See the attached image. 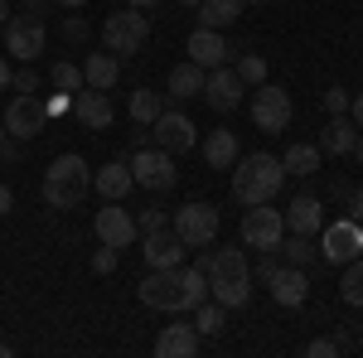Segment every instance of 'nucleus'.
<instances>
[{
	"label": "nucleus",
	"mask_w": 363,
	"mask_h": 358,
	"mask_svg": "<svg viewBox=\"0 0 363 358\" xmlns=\"http://www.w3.org/2000/svg\"><path fill=\"white\" fill-rule=\"evenodd\" d=\"M267 291H272V301L277 305H286V310H296V305H306V296H310V276H306V267H277V272L267 276Z\"/></svg>",
	"instance_id": "dca6fc26"
},
{
	"label": "nucleus",
	"mask_w": 363,
	"mask_h": 358,
	"mask_svg": "<svg viewBox=\"0 0 363 358\" xmlns=\"http://www.w3.org/2000/svg\"><path fill=\"white\" fill-rule=\"evenodd\" d=\"M92 189L102 194V198H126V194L136 189V179H131V165L126 160H107L102 169H92Z\"/></svg>",
	"instance_id": "412c9836"
},
{
	"label": "nucleus",
	"mask_w": 363,
	"mask_h": 358,
	"mask_svg": "<svg viewBox=\"0 0 363 358\" xmlns=\"http://www.w3.org/2000/svg\"><path fill=\"white\" fill-rule=\"evenodd\" d=\"M58 5H68V10H78V5H87V0H58Z\"/></svg>",
	"instance_id": "3c124183"
},
{
	"label": "nucleus",
	"mask_w": 363,
	"mask_h": 358,
	"mask_svg": "<svg viewBox=\"0 0 363 358\" xmlns=\"http://www.w3.org/2000/svg\"><path fill=\"white\" fill-rule=\"evenodd\" d=\"M63 39H68V44H87V39H92V25H87L83 15H68V20H63Z\"/></svg>",
	"instance_id": "c9c22d12"
},
{
	"label": "nucleus",
	"mask_w": 363,
	"mask_h": 358,
	"mask_svg": "<svg viewBox=\"0 0 363 358\" xmlns=\"http://www.w3.org/2000/svg\"><path fill=\"white\" fill-rule=\"evenodd\" d=\"M116 262H121V247H107V242H102V247L92 252V272H97V276H112Z\"/></svg>",
	"instance_id": "f704fd0d"
},
{
	"label": "nucleus",
	"mask_w": 363,
	"mask_h": 358,
	"mask_svg": "<svg viewBox=\"0 0 363 358\" xmlns=\"http://www.w3.org/2000/svg\"><path fill=\"white\" fill-rule=\"evenodd\" d=\"M145 39H150V20H145V10H136V5H121V10H112V15L102 20V44H107V54H116V58L140 54Z\"/></svg>",
	"instance_id": "39448f33"
},
{
	"label": "nucleus",
	"mask_w": 363,
	"mask_h": 358,
	"mask_svg": "<svg viewBox=\"0 0 363 358\" xmlns=\"http://www.w3.org/2000/svg\"><path fill=\"white\" fill-rule=\"evenodd\" d=\"M223 325H228V310L218 301L208 305H194V330H199V339H208V334H223Z\"/></svg>",
	"instance_id": "7c9ffc66"
},
{
	"label": "nucleus",
	"mask_w": 363,
	"mask_h": 358,
	"mask_svg": "<svg viewBox=\"0 0 363 358\" xmlns=\"http://www.w3.org/2000/svg\"><path fill=\"white\" fill-rule=\"evenodd\" d=\"M238 155H242V145H238V131H233V126H218V131L203 136V160L213 169H233Z\"/></svg>",
	"instance_id": "5701e85b"
},
{
	"label": "nucleus",
	"mask_w": 363,
	"mask_h": 358,
	"mask_svg": "<svg viewBox=\"0 0 363 358\" xmlns=\"http://www.w3.org/2000/svg\"><path fill=\"white\" fill-rule=\"evenodd\" d=\"M44 39H49V34H44V20L29 15V10L5 20V54H15L20 63H34V58L44 54Z\"/></svg>",
	"instance_id": "9b49d317"
},
{
	"label": "nucleus",
	"mask_w": 363,
	"mask_h": 358,
	"mask_svg": "<svg viewBox=\"0 0 363 358\" xmlns=\"http://www.w3.org/2000/svg\"><path fill=\"white\" fill-rule=\"evenodd\" d=\"M247 5H272V0H247Z\"/></svg>",
	"instance_id": "5fc2aeb1"
},
{
	"label": "nucleus",
	"mask_w": 363,
	"mask_h": 358,
	"mask_svg": "<svg viewBox=\"0 0 363 358\" xmlns=\"http://www.w3.org/2000/svg\"><path fill=\"white\" fill-rule=\"evenodd\" d=\"M349 155H354V160L363 165V131H359V140H354V150H349Z\"/></svg>",
	"instance_id": "de8ad7c7"
},
{
	"label": "nucleus",
	"mask_w": 363,
	"mask_h": 358,
	"mask_svg": "<svg viewBox=\"0 0 363 358\" xmlns=\"http://www.w3.org/2000/svg\"><path fill=\"white\" fill-rule=\"evenodd\" d=\"M325 111L330 116H349V87H325Z\"/></svg>",
	"instance_id": "e433bc0d"
},
{
	"label": "nucleus",
	"mask_w": 363,
	"mask_h": 358,
	"mask_svg": "<svg viewBox=\"0 0 363 358\" xmlns=\"http://www.w3.org/2000/svg\"><path fill=\"white\" fill-rule=\"evenodd\" d=\"M354 140H359V126H354L349 116H330L325 131H320V150H325V155H349Z\"/></svg>",
	"instance_id": "a878e982"
},
{
	"label": "nucleus",
	"mask_w": 363,
	"mask_h": 358,
	"mask_svg": "<svg viewBox=\"0 0 363 358\" xmlns=\"http://www.w3.org/2000/svg\"><path fill=\"white\" fill-rule=\"evenodd\" d=\"M44 5H49V0H25V10H29V15H39Z\"/></svg>",
	"instance_id": "09e8293b"
},
{
	"label": "nucleus",
	"mask_w": 363,
	"mask_h": 358,
	"mask_svg": "<svg viewBox=\"0 0 363 358\" xmlns=\"http://www.w3.org/2000/svg\"><path fill=\"white\" fill-rule=\"evenodd\" d=\"M233 73H238V78H242L247 87L267 83V58H262V54H242V58H238V68H233Z\"/></svg>",
	"instance_id": "72a5a7b5"
},
{
	"label": "nucleus",
	"mask_w": 363,
	"mask_h": 358,
	"mask_svg": "<svg viewBox=\"0 0 363 358\" xmlns=\"http://www.w3.org/2000/svg\"><path fill=\"white\" fill-rule=\"evenodd\" d=\"M131 165V179H136V189H150V194H165L174 189V179H179V169H174V155L160 150V145H140L136 155L126 160Z\"/></svg>",
	"instance_id": "423d86ee"
},
{
	"label": "nucleus",
	"mask_w": 363,
	"mask_h": 358,
	"mask_svg": "<svg viewBox=\"0 0 363 358\" xmlns=\"http://www.w3.org/2000/svg\"><path fill=\"white\" fill-rule=\"evenodd\" d=\"M194 267L208 272V296L223 310H242L252 301V267H247V257H242V247L203 252V257H194Z\"/></svg>",
	"instance_id": "f257e3e1"
},
{
	"label": "nucleus",
	"mask_w": 363,
	"mask_h": 358,
	"mask_svg": "<svg viewBox=\"0 0 363 358\" xmlns=\"http://www.w3.org/2000/svg\"><path fill=\"white\" fill-rule=\"evenodd\" d=\"M320 257H325L330 267H344V262L363 257V223H354V218L325 223V228H320Z\"/></svg>",
	"instance_id": "1a4fd4ad"
},
{
	"label": "nucleus",
	"mask_w": 363,
	"mask_h": 358,
	"mask_svg": "<svg viewBox=\"0 0 363 358\" xmlns=\"http://www.w3.org/2000/svg\"><path fill=\"white\" fill-rule=\"evenodd\" d=\"M291 92L277 83H257L252 87V121H257V131H267V136H277L291 126Z\"/></svg>",
	"instance_id": "6e6552de"
},
{
	"label": "nucleus",
	"mask_w": 363,
	"mask_h": 358,
	"mask_svg": "<svg viewBox=\"0 0 363 358\" xmlns=\"http://www.w3.org/2000/svg\"><path fill=\"white\" fill-rule=\"evenodd\" d=\"M349 121H354V126H359V131H363V92H359V97H354V102H349Z\"/></svg>",
	"instance_id": "37998d69"
},
{
	"label": "nucleus",
	"mask_w": 363,
	"mask_h": 358,
	"mask_svg": "<svg viewBox=\"0 0 363 358\" xmlns=\"http://www.w3.org/2000/svg\"><path fill=\"white\" fill-rule=\"evenodd\" d=\"M136 228L140 233H160V228H169V213L165 208H145V213L136 218Z\"/></svg>",
	"instance_id": "58836bf2"
},
{
	"label": "nucleus",
	"mask_w": 363,
	"mask_h": 358,
	"mask_svg": "<svg viewBox=\"0 0 363 358\" xmlns=\"http://www.w3.org/2000/svg\"><path fill=\"white\" fill-rule=\"evenodd\" d=\"M92 228H97V237H102L107 247H131V242H136V233H140L136 218H131L116 198H107V208H97V223H92Z\"/></svg>",
	"instance_id": "4468645a"
},
{
	"label": "nucleus",
	"mask_w": 363,
	"mask_h": 358,
	"mask_svg": "<svg viewBox=\"0 0 363 358\" xmlns=\"http://www.w3.org/2000/svg\"><path fill=\"white\" fill-rule=\"evenodd\" d=\"M277 252L286 257V262H291V267H306L315 247H310V237H306V233H291V237H281V247H277Z\"/></svg>",
	"instance_id": "473e14b6"
},
{
	"label": "nucleus",
	"mask_w": 363,
	"mask_h": 358,
	"mask_svg": "<svg viewBox=\"0 0 363 358\" xmlns=\"http://www.w3.org/2000/svg\"><path fill=\"white\" fill-rule=\"evenodd\" d=\"M126 111H131V121H136V126H155V116L165 111V102H160V92H155V87H136Z\"/></svg>",
	"instance_id": "c85d7f7f"
},
{
	"label": "nucleus",
	"mask_w": 363,
	"mask_h": 358,
	"mask_svg": "<svg viewBox=\"0 0 363 358\" xmlns=\"http://www.w3.org/2000/svg\"><path fill=\"white\" fill-rule=\"evenodd\" d=\"M44 126H49V111H44V102L34 92L10 97V107H5V131H10V140H34Z\"/></svg>",
	"instance_id": "f8f14e48"
},
{
	"label": "nucleus",
	"mask_w": 363,
	"mask_h": 358,
	"mask_svg": "<svg viewBox=\"0 0 363 358\" xmlns=\"http://www.w3.org/2000/svg\"><path fill=\"white\" fill-rule=\"evenodd\" d=\"M140 305H150V310H169V315H179V310H194V296H189V276L184 267H150V276L136 286Z\"/></svg>",
	"instance_id": "20e7f679"
},
{
	"label": "nucleus",
	"mask_w": 363,
	"mask_h": 358,
	"mask_svg": "<svg viewBox=\"0 0 363 358\" xmlns=\"http://www.w3.org/2000/svg\"><path fill=\"white\" fill-rule=\"evenodd\" d=\"M10 208H15V194H10V184H0V218H5Z\"/></svg>",
	"instance_id": "c03bdc74"
},
{
	"label": "nucleus",
	"mask_w": 363,
	"mask_h": 358,
	"mask_svg": "<svg viewBox=\"0 0 363 358\" xmlns=\"http://www.w3.org/2000/svg\"><path fill=\"white\" fill-rule=\"evenodd\" d=\"M286 184V165L277 155H238L233 165V198L252 208V203H272Z\"/></svg>",
	"instance_id": "f03ea898"
},
{
	"label": "nucleus",
	"mask_w": 363,
	"mask_h": 358,
	"mask_svg": "<svg viewBox=\"0 0 363 358\" xmlns=\"http://www.w3.org/2000/svg\"><path fill=\"white\" fill-rule=\"evenodd\" d=\"M189 63H199V68H218V63H228L223 29H203L199 25L194 34H189Z\"/></svg>",
	"instance_id": "aec40b11"
},
{
	"label": "nucleus",
	"mask_w": 363,
	"mask_h": 358,
	"mask_svg": "<svg viewBox=\"0 0 363 358\" xmlns=\"http://www.w3.org/2000/svg\"><path fill=\"white\" fill-rule=\"evenodd\" d=\"M242 5H247V0H203L194 10H199V25L203 29H228V25H238Z\"/></svg>",
	"instance_id": "bb28decb"
},
{
	"label": "nucleus",
	"mask_w": 363,
	"mask_h": 358,
	"mask_svg": "<svg viewBox=\"0 0 363 358\" xmlns=\"http://www.w3.org/2000/svg\"><path fill=\"white\" fill-rule=\"evenodd\" d=\"M15 83V73H10V63H5V58H0V92H5V87Z\"/></svg>",
	"instance_id": "a18cd8bd"
},
{
	"label": "nucleus",
	"mask_w": 363,
	"mask_h": 358,
	"mask_svg": "<svg viewBox=\"0 0 363 358\" xmlns=\"http://www.w3.org/2000/svg\"><path fill=\"white\" fill-rule=\"evenodd\" d=\"M116 78H121V58H116V54H107V49H102V54H87V58H83V83H87V87L112 92Z\"/></svg>",
	"instance_id": "b1692460"
},
{
	"label": "nucleus",
	"mask_w": 363,
	"mask_h": 358,
	"mask_svg": "<svg viewBox=\"0 0 363 358\" xmlns=\"http://www.w3.org/2000/svg\"><path fill=\"white\" fill-rule=\"evenodd\" d=\"M349 218H354V223H363V184H359L354 194H349Z\"/></svg>",
	"instance_id": "79ce46f5"
},
{
	"label": "nucleus",
	"mask_w": 363,
	"mask_h": 358,
	"mask_svg": "<svg viewBox=\"0 0 363 358\" xmlns=\"http://www.w3.org/2000/svg\"><path fill=\"white\" fill-rule=\"evenodd\" d=\"M242 92H247V83L233 73V63H218V68H208V83H203V102L213 111H233L238 102H242Z\"/></svg>",
	"instance_id": "ddd939ff"
},
{
	"label": "nucleus",
	"mask_w": 363,
	"mask_h": 358,
	"mask_svg": "<svg viewBox=\"0 0 363 358\" xmlns=\"http://www.w3.org/2000/svg\"><path fill=\"white\" fill-rule=\"evenodd\" d=\"M10 87H15V92H34V87H39V73H34V68L25 63V68L15 73V83H10Z\"/></svg>",
	"instance_id": "a19ab883"
},
{
	"label": "nucleus",
	"mask_w": 363,
	"mask_h": 358,
	"mask_svg": "<svg viewBox=\"0 0 363 358\" xmlns=\"http://www.w3.org/2000/svg\"><path fill=\"white\" fill-rule=\"evenodd\" d=\"M320 160H325V150H320V145H310V140H296V145H286V155H281L286 174H296V179H310V174H320Z\"/></svg>",
	"instance_id": "393cba45"
},
{
	"label": "nucleus",
	"mask_w": 363,
	"mask_h": 358,
	"mask_svg": "<svg viewBox=\"0 0 363 358\" xmlns=\"http://www.w3.org/2000/svg\"><path fill=\"white\" fill-rule=\"evenodd\" d=\"M155 354L160 358H194L199 354V330L194 325H165L155 334Z\"/></svg>",
	"instance_id": "4be33fe9"
},
{
	"label": "nucleus",
	"mask_w": 363,
	"mask_h": 358,
	"mask_svg": "<svg viewBox=\"0 0 363 358\" xmlns=\"http://www.w3.org/2000/svg\"><path fill=\"white\" fill-rule=\"evenodd\" d=\"M155 145L169 150V155L194 150V121H189L184 111H160V116H155Z\"/></svg>",
	"instance_id": "f3484780"
},
{
	"label": "nucleus",
	"mask_w": 363,
	"mask_h": 358,
	"mask_svg": "<svg viewBox=\"0 0 363 358\" xmlns=\"http://www.w3.org/2000/svg\"><path fill=\"white\" fill-rule=\"evenodd\" d=\"M339 354H344L339 339H310L306 344V358H339Z\"/></svg>",
	"instance_id": "4c0bfd02"
},
{
	"label": "nucleus",
	"mask_w": 363,
	"mask_h": 358,
	"mask_svg": "<svg viewBox=\"0 0 363 358\" xmlns=\"http://www.w3.org/2000/svg\"><path fill=\"white\" fill-rule=\"evenodd\" d=\"M5 20H10V0H0V25H5Z\"/></svg>",
	"instance_id": "8fccbe9b"
},
{
	"label": "nucleus",
	"mask_w": 363,
	"mask_h": 358,
	"mask_svg": "<svg viewBox=\"0 0 363 358\" xmlns=\"http://www.w3.org/2000/svg\"><path fill=\"white\" fill-rule=\"evenodd\" d=\"M145 267H184V242L174 237V228H160V233H145Z\"/></svg>",
	"instance_id": "a211bd4d"
},
{
	"label": "nucleus",
	"mask_w": 363,
	"mask_h": 358,
	"mask_svg": "<svg viewBox=\"0 0 363 358\" xmlns=\"http://www.w3.org/2000/svg\"><path fill=\"white\" fill-rule=\"evenodd\" d=\"M203 83H208V68H199L189 58L169 68V97H194V92H203Z\"/></svg>",
	"instance_id": "cd10ccee"
},
{
	"label": "nucleus",
	"mask_w": 363,
	"mask_h": 358,
	"mask_svg": "<svg viewBox=\"0 0 363 358\" xmlns=\"http://www.w3.org/2000/svg\"><path fill=\"white\" fill-rule=\"evenodd\" d=\"M44 111H49V121H54V116H63V111H73V97H68V92H54V97L44 102Z\"/></svg>",
	"instance_id": "ea45409f"
},
{
	"label": "nucleus",
	"mask_w": 363,
	"mask_h": 358,
	"mask_svg": "<svg viewBox=\"0 0 363 358\" xmlns=\"http://www.w3.org/2000/svg\"><path fill=\"white\" fill-rule=\"evenodd\" d=\"M281 237H286V218H281V208L272 203H252L247 218H242V242L257 252H277Z\"/></svg>",
	"instance_id": "9d476101"
},
{
	"label": "nucleus",
	"mask_w": 363,
	"mask_h": 358,
	"mask_svg": "<svg viewBox=\"0 0 363 358\" xmlns=\"http://www.w3.org/2000/svg\"><path fill=\"white\" fill-rule=\"evenodd\" d=\"M5 145H10V131H5V126H0V150H5Z\"/></svg>",
	"instance_id": "603ef678"
},
{
	"label": "nucleus",
	"mask_w": 363,
	"mask_h": 358,
	"mask_svg": "<svg viewBox=\"0 0 363 358\" xmlns=\"http://www.w3.org/2000/svg\"><path fill=\"white\" fill-rule=\"evenodd\" d=\"M87 189H92V165L83 155H58L44 169V203L49 208H78Z\"/></svg>",
	"instance_id": "7ed1b4c3"
},
{
	"label": "nucleus",
	"mask_w": 363,
	"mask_h": 358,
	"mask_svg": "<svg viewBox=\"0 0 363 358\" xmlns=\"http://www.w3.org/2000/svg\"><path fill=\"white\" fill-rule=\"evenodd\" d=\"M339 296H344V305L363 310V257L344 262V281H339Z\"/></svg>",
	"instance_id": "c756f323"
},
{
	"label": "nucleus",
	"mask_w": 363,
	"mask_h": 358,
	"mask_svg": "<svg viewBox=\"0 0 363 358\" xmlns=\"http://www.w3.org/2000/svg\"><path fill=\"white\" fill-rule=\"evenodd\" d=\"M121 5H136V10H155L160 0H121Z\"/></svg>",
	"instance_id": "49530a36"
},
{
	"label": "nucleus",
	"mask_w": 363,
	"mask_h": 358,
	"mask_svg": "<svg viewBox=\"0 0 363 358\" xmlns=\"http://www.w3.org/2000/svg\"><path fill=\"white\" fill-rule=\"evenodd\" d=\"M218 208L213 203H203V198H194V203H184L174 218H169V228H174V237L184 242V247H213V237H218Z\"/></svg>",
	"instance_id": "0eeeda50"
},
{
	"label": "nucleus",
	"mask_w": 363,
	"mask_h": 358,
	"mask_svg": "<svg viewBox=\"0 0 363 358\" xmlns=\"http://www.w3.org/2000/svg\"><path fill=\"white\" fill-rule=\"evenodd\" d=\"M73 116L83 121L87 131H112L116 107H112V97H107L102 87H83V92H73Z\"/></svg>",
	"instance_id": "2eb2a0df"
},
{
	"label": "nucleus",
	"mask_w": 363,
	"mask_h": 358,
	"mask_svg": "<svg viewBox=\"0 0 363 358\" xmlns=\"http://www.w3.org/2000/svg\"><path fill=\"white\" fill-rule=\"evenodd\" d=\"M179 5H203V0H179Z\"/></svg>",
	"instance_id": "864d4df0"
},
{
	"label": "nucleus",
	"mask_w": 363,
	"mask_h": 358,
	"mask_svg": "<svg viewBox=\"0 0 363 358\" xmlns=\"http://www.w3.org/2000/svg\"><path fill=\"white\" fill-rule=\"evenodd\" d=\"M281 218H286V233H306V237H315V233L325 228V203L310 198V194H301V198H291V208H286Z\"/></svg>",
	"instance_id": "6ab92c4d"
},
{
	"label": "nucleus",
	"mask_w": 363,
	"mask_h": 358,
	"mask_svg": "<svg viewBox=\"0 0 363 358\" xmlns=\"http://www.w3.org/2000/svg\"><path fill=\"white\" fill-rule=\"evenodd\" d=\"M49 78H54V87L58 92H68V97H73V92H83V63H68V58H63V63H54V68H49Z\"/></svg>",
	"instance_id": "2f4dec72"
}]
</instances>
